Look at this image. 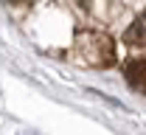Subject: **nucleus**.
Wrapping results in <instances>:
<instances>
[{"mask_svg":"<svg viewBox=\"0 0 146 135\" xmlns=\"http://www.w3.org/2000/svg\"><path fill=\"white\" fill-rule=\"evenodd\" d=\"M79 45V54L82 59L93 65V68H107L115 62V48H112V39L107 34H98V31H82L76 37Z\"/></svg>","mask_w":146,"mask_h":135,"instance_id":"obj_1","label":"nucleus"},{"mask_svg":"<svg viewBox=\"0 0 146 135\" xmlns=\"http://www.w3.org/2000/svg\"><path fill=\"white\" fill-rule=\"evenodd\" d=\"M124 76L135 90H141L143 87V59H127L124 62Z\"/></svg>","mask_w":146,"mask_h":135,"instance_id":"obj_2","label":"nucleus"},{"mask_svg":"<svg viewBox=\"0 0 146 135\" xmlns=\"http://www.w3.org/2000/svg\"><path fill=\"white\" fill-rule=\"evenodd\" d=\"M129 42V45H135V48H141L143 45V17H138L135 23H132V28L127 31V37H124Z\"/></svg>","mask_w":146,"mask_h":135,"instance_id":"obj_3","label":"nucleus"},{"mask_svg":"<svg viewBox=\"0 0 146 135\" xmlns=\"http://www.w3.org/2000/svg\"><path fill=\"white\" fill-rule=\"evenodd\" d=\"M9 3H25V0H9Z\"/></svg>","mask_w":146,"mask_h":135,"instance_id":"obj_4","label":"nucleus"}]
</instances>
